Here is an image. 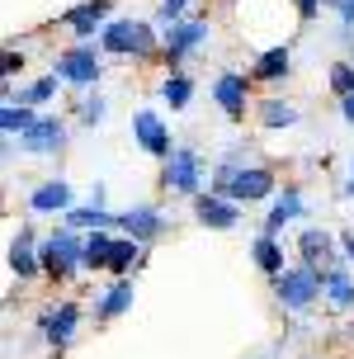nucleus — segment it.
Listing matches in <instances>:
<instances>
[{
	"instance_id": "obj_1",
	"label": "nucleus",
	"mask_w": 354,
	"mask_h": 359,
	"mask_svg": "<svg viewBox=\"0 0 354 359\" xmlns=\"http://www.w3.org/2000/svg\"><path fill=\"white\" fill-rule=\"evenodd\" d=\"M208 194L231 198V203H255V198H269V194H274V170H265V165H241V170L217 165V170H212V180H208Z\"/></svg>"
},
{
	"instance_id": "obj_2",
	"label": "nucleus",
	"mask_w": 354,
	"mask_h": 359,
	"mask_svg": "<svg viewBox=\"0 0 354 359\" xmlns=\"http://www.w3.org/2000/svg\"><path fill=\"white\" fill-rule=\"evenodd\" d=\"M100 48L114 57H151L156 53V29L142 24V19H114L100 34Z\"/></svg>"
},
{
	"instance_id": "obj_3",
	"label": "nucleus",
	"mask_w": 354,
	"mask_h": 359,
	"mask_svg": "<svg viewBox=\"0 0 354 359\" xmlns=\"http://www.w3.org/2000/svg\"><path fill=\"white\" fill-rule=\"evenodd\" d=\"M321 293H326V284H321V269L302 265V260H298V265H288L279 279H274V298H279L288 312H302V307H312Z\"/></svg>"
},
{
	"instance_id": "obj_4",
	"label": "nucleus",
	"mask_w": 354,
	"mask_h": 359,
	"mask_svg": "<svg viewBox=\"0 0 354 359\" xmlns=\"http://www.w3.org/2000/svg\"><path fill=\"white\" fill-rule=\"evenodd\" d=\"M38 255H43V269H48L53 279H67L76 269H86V241L71 232V227H57V232L38 246Z\"/></svg>"
},
{
	"instance_id": "obj_5",
	"label": "nucleus",
	"mask_w": 354,
	"mask_h": 359,
	"mask_svg": "<svg viewBox=\"0 0 354 359\" xmlns=\"http://www.w3.org/2000/svg\"><path fill=\"white\" fill-rule=\"evenodd\" d=\"M100 43H76V48H67V53L57 57V67H53V76L57 81H67V86H95L100 81Z\"/></svg>"
},
{
	"instance_id": "obj_6",
	"label": "nucleus",
	"mask_w": 354,
	"mask_h": 359,
	"mask_svg": "<svg viewBox=\"0 0 354 359\" xmlns=\"http://www.w3.org/2000/svg\"><path fill=\"white\" fill-rule=\"evenodd\" d=\"M198 184H203V156H198L194 147H175V156L161 165V189L198 198Z\"/></svg>"
},
{
	"instance_id": "obj_7",
	"label": "nucleus",
	"mask_w": 354,
	"mask_h": 359,
	"mask_svg": "<svg viewBox=\"0 0 354 359\" xmlns=\"http://www.w3.org/2000/svg\"><path fill=\"white\" fill-rule=\"evenodd\" d=\"M132 137H137L142 151H151V156H161V161L175 156V147H170V128L161 123L156 109H137V114H132Z\"/></svg>"
},
{
	"instance_id": "obj_8",
	"label": "nucleus",
	"mask_w": 354,
	"mask_h": 359,
	"mask_svg": "<svg viewBox=\"0 0 354 359\" xmlns=\"http://www.w3.org/2000/svg\"><path fill=\"white\" fill-rule=\"evenodd\" d=\"M62 147H67V123L57 114H38V123L19 137V151H29V156H53Z\"/></svg>"
},
{
	"instance_id": "obj_9",
	"label": "nucleus",
	"mask_w": 354,
	"mask_h": 359,
	"mask_svg": "<svg viewBox=\"0 0 354 359\" xmlns=\"http://www.w3.org/2000/svg\"><path fill=\"white\" fill-rule=\"evenodd\" d=\"M203 38H208V24H203V19H179V24H170V29H165V43H161V48H165V62L179 67Z\"/></svg>"
},
{
	"instance_id": "obj_10",
	"label": "nucleus",
	"mask_w": 354,
	"mask_h": 359,
	"mask_svg": "<svg viewBox=\"0 0 354 359\" xmlns=\"http://www.w3.org/2000/svg\"><path fill=\"white\" fill-rule=\"evenodd\" d=\"M118 232L147 246V241H156V236L165 232V217H161V208L142 203V208H128V213H118Z\"/></svg>"
},
{
	"instance_id": "obj_11",
	"label": "nucleus",
	"mask_w": 354,
	"mask_h": 359,
	"mask_svg": "<svg viewBox=\"0 0 354 359\" xmlns=\"http://www.w3.org/2000/svg\"><path fill=\"white\" fill-rule=\"evenodd\" d=\"M194 217L212 232H231L236 227V217H241V203H231V198H217V194H198L194 198Z\"/></svg>"
},
{
	"instance_id": "obj_12",
	"label": "nucleus",
	"mask_w": 354,
	"mask_h": 359,
	"mask_svg": "<svg viewBox=\"0 0 354 359\" xmlns=\"http://www.w3.org/2000/svg\"><path fill=\"white\" fill-rule=\"evenodd\" d=\"M246 90H250V76L222 72L217 81H212V100L222 104V114H227V118H241V114H246Z\"/></svg>"
},
{
	"instance_id": "obj_13",
	"label": "nucleus",
	"mask_w": 354,
	"mask_h": 359,
	"mask_svg": "<svg viewBox=\"0 0 354 359\" xmlns=\"http://www.w3.org/2000/svg\"><path fill=\"white\" fill-rule=\"evenodd\" d=\"M298 251H302V265L331 269L336 265V236L326 232V227H307V232L298 236Z\"/></svg>"
},
{
	"instance_id": "obj_14",
	"label": "nucleus",
	"mask_w": 354,
	"mask_h": 359,
	"mask_svg": "<svg viewBox=\"0 0 354 359\" xmlns=\"http://www.w3.org/2000/svg\"><path fill=\"white\" fill-rule=\"evenodd\" d=\"M302 213H307V198H302L298 184H288V189L274 198V208H269V217H265V227H260V232H265V236H279L283 227H288L293 217H302Z\"/></svg>"
},
{
	"instance_id": "obj_15",
	"label": "nucleus",
	"mask_w": 354,
	"mask_h": 359,
	"mask_svg": "<svg viewBox=\"0 0 354 359\" xmlns=\"http://www.w3.org/2000/svg\"><path fill=\"white\" fill-rule=\"evenodd\" d=\"M29 208H34V213H62L67 217L71 208H76V203H71V184L67 180H43V184H34Z\"/></svg>"
},
{
	"instance_id": "obj_16",
	"label": "nucleus",
	"mask_w": 354,
	"mask_h": 359,
	"mask_svg": "<svg viewBox=\"0 0 354 359\" xmlns=\"http://www.w3.org/2000/svg\"><path fill=\"white\" fill-rule=\"evenodd\" d=\"M76 326H81V303H57L48 317H43V336L62 350V345H71V336H76Z\"/></svg>"
},
{
	"instance_id": "obj_17",
	"label": "nucleus",
	"mask_w": 354,
	"mask_h": 359,
	"mask_svg": "<svg viewBox=\"0 0 354 359\" xmlns=\"http://www.w3.org/2000/svg\"><path fill=\"white\" fill-rule=\"evenodd\" d=\"M62 227H71V232H109V227H118V213H109L104 203H81V208H71L62 217Z\"/></svg>"
},
{
	"instance_id": "obj_18",
	"label": "nucleus",
	"mask_w": 354,
	"mask_h": 359,
	"mask_svg": "<svg viewBox=\"0 0 354 359\" xmlns=\"http://www.w3.org/2000/svg\"><path fill=\"white\" fill-rule=\"evenodd\" d=\"M10 269H15L19 279H34L38 269H43V255H38V241L29 227H19V236L10 241Z\"/></svg>"
},
{
	"instance_id": "obj_19",
	"label": "nucleus",
	"mask_w": 354,
	"mask_h": 359,
	"mask_svg": "<svg viewBox=\"0 0 354 359\" xmlns=\"http://www.w3.org/2000/svg\"><path fill=\"white\" fill-rule=\"evenodd\" d=\"M104 19H109V0H86V5H76V10L67 15V24H71V34L81 38V43H90L95 29L104 34Z\"/></svg>"
},
{
	"instance_id": "obj_20",
	"label": "nucleus",
	"mask_w": 354,
	"mask_h": 359,
	"mask_svg": "<svg viewBox=\"0 0 354 359\" xmlns=\"http://www.w3.org/2000/svg\"><path fill=\"white\" fill-rule=\"evenodd\" d=\"M128 307H132V279H118L114 288L100 293V303H95V322H114V317H123Z\"/></svg>"
},
{
	"instance_id": "obj_21",
	"label": "nucleus",
	"mask_w": 354,
	"mask_h": 359,
	"mask_svg": "<svg viewBox=\"0 0 354 359\" xmlns=\"http://www.w3.org/2000/svg\"><path fill=\"white\" fill-rule=\"evenodd\" d=\"M250 255H255V265L265 269L269 279H279L283 269H288V265H283V246H279V236H265V232H260L255 241H250Z\"/></svg>"
},
{
	"instance_id": "obj_22",
	"label": "nucleus",
	"mask_w": 354,
	"mask_h": 359,
	"mask_svg": "<svg viewBox=\"0 0 354 359\" xmlns=\"http://www.w3.org/2000/svg\"><path fill=\"white\" fill-rule=\"evenodd\" d=\"M321 284H326L331 307H354V279H350V269H345V265L321 269Z\"/></svg>"
},
{
	"instance_id": "obj_23",
	"label": "nucleus",
	"mask_w": 354,
	"mask_h": 359,
	"mask_svg": "<svg viewBox=\"0 0 354 359\" xmlns=\"http://www.w3.org/2000/svg\"><path fill=\"white\" fill-rule=\"evenodd\" d=\"M34 123H38L34 109H24V104H15V100H5V109H0V128H5V137H10V142H15V137H24Z\"/></svg>"
},
{
	"instance_id": "obj_24",
	"label": "nucleus",
	"mask_w": 354,
	"mask_h": 359,
	"mask_svg": "<svg viewBox=\"0 0 354 359\" xmlns=\"http://www.w3.org/2000/svg\"><path fill=\"white\" fill-rule=\"evenodd\" d=\"M288 62H293V53H288V43H279V48H269V53H260V62H255V81H279V76H288Z\"/></svg>"
},
{
	"instance_id": "obj_25",
	"label": "nucleus",
	"mask_w": 354,
	"mask_h": 359,
	"mask_svg": "<svg viewBox=\"0 0 354 359\" xmlns=\"http://www.w3.org/2000/svg\"><path fill=\"white\" fill-rule=\"evenodd\" d=\"M161 100H165L170 109H184L189 100H194V81H189L184 72H170L165 81H161Z\"/></svg>"
},
{
	"instance_id": "obj_26",
	"label": "nucleus",
	"mask_w": 354,
	"mask_h": 359,
	"mask_svg": "<svg viewBox=\"0 0 354 359\" xmlns=\"http://www.w3.org/2000/svg\"><path fill=\"white\" fill-rule=\"evenodd\" d=\"M114 241H118V236H109V232H90V236H86V269H109Z\"/></svg>"
},
{
	"instance_id": "obj_27",
	"label": "nucleus",
	"mask_w": 354,
	"mask_h": 359,
	"mask_svg": "<svg viewBox=\"0 0 354 359\" xmlns=\"http://www.w3.org/2000/svg\"><path fill=\"white\" fill-rule=\"evenodd\" d=\"M260 123L265 128H293L298 123V109L288 100H260Z\"/></svg>"
},
{
	"instance_id": "obj_28",
	"label": "nucleus",
	"mask_w": 354,
	"mask_h": 359,
	"mask_svg": "<svg viewBox=\"0 0 354 359\" xmlns=\"http://www.w3.org/2000/svg\"><path fill=\"white\" fill-rule=\"evenodd\" d=\"M57 86H62V81H57V76H43V81H34V86H24L19 90V100L15 104H48V100H57Z\"/></svg>"
},
{
	"instance_id": "obj_29",
	"label": "nucleus",
	"mask_w": 354,
	"mask_h": 359,
	"mask_svg": "<svg viewBox=\"0 0 354 359\" xmlns=\"http://www.w3.org/2000/svg\"><path fill=\"white\" fill-rule=\"evenodd\" d=\"M137 255H142V241H132V236H118V241H114V255H109V269H114V274H128Z\"/></svg>"
},
{
	"instance_id": "obj_30",
	"label": "nucleus",
	"mask_w": 354,
	"mask_h": 359,
	"mask_svg": "<svg viewBox=\"0 0 354 359\" xmlns=\"http://www.w3.org/2000/svg\"><path fill=\"white\" fill-rule=\"evenodd\" d=\"M331 90H336L340 100H350V95H354V67H350V62H336V67H331Z\"/></svg>"
},
{
	"instance_id": "obj_31",
	"label": "nucleus",
	"mask_w": 354,
	"mask_h": 359,
	"mask_svg": "<svg viewBox=\"0 0 354 359\" xmlns=\"http://www.w3.org/2000/svg\"><path fill=\"white\" fill-rule=\"evenodd\" d=\"M76 114H81V123H100V118H104V114H109L104 95H86V100H81V109H76Z\"/></svg>"
},
{
	"instance_id": "obj_32",
	"label": "nucleus",
	"mask_w": 354,
	"mask_h": 359,
	"mask_svg": "<svg viewBox=\"0 0 354 359\" xmlns=\"http://www.w3.org/2000/svg\"><path fill=\"white\" fill-rule=\"evenodd\" d=\"M340 15V34H354V0H321Z\"/></svg>"
},
{
	"instance_id": "obj_33",
	"label": "nucleus",
	"mask_w": 354,
	"mask_h": 359,
	"mask_svg": "<svg viewBox=\"0 0 354 359\" xmlns=\"http://www.w3.org/2000/svg\"><path fill=\"white\" fill-rule=\"evenodd\" d=\"M184 5H189V0H161V19H165V24H179V19H184Z\"/></svg>"
},
{
	"instance_id": "obj_34",
	"label": "nucleus",
	"mask_w": 354,
	"mask_h": 359,
	"mask_svg": "<svg viewBox=\"0 0 354 359\" xmlns=\"http://www.w3.org/2000/svg\"><path fill=\"white\" fill-rule=\"evenodd\" d=\"M19 67H24V53H5V67H0V76L10 81V76H15Z\"/></svg>"
},
{
	"instance_id": "obj_35",
	"label": "nucleus",
	"mask_w": 354,
	"mask_h": 359,
	"mask_svg": "<svg viewBox=\"0 0 354 359\" xmlns=\"http://www.w3.org/2000/svg\"><path fill=\"white\" fill-rule=\"evenodd\" d=\"M293 5H298V15H302V19H312V15L321 10V0H293Z\"/></svg>"
},
{
	"instance_id": "obj_36",
	"label": "nucleus",
	"mask_w": 354,
	"mask_h": 359,
	"mask_svg": "<svg viewBox=\"0 0 354 359\" xmlns=\"http://www.w3.org/2000/svg\"><path fill=\"white\" fill-rule=\"evenodd\" d=\"M340 251H345V260L354 265V232H340Z\"/></svg>"
},
{
	"instance_id": "obj_37",
	"label": "nucleus",
	"mask_w": 354,
	"mask_h": 359,
	"mask_svg": "<svg viewBox=\"0 0 354 359\" xmlns=\"http://www.w3.org/2000/svg\"><path fill=\"white\" fill-rule=\"evenodd\" d=\"M340 114H345V123H354V95H350V100H340Z\"/></svg>"
},
{
	"instance_id": "obj_38",
	"label": "nucleus",
	"mask_w": 354,
	"mask_h": 359,
	"mask_svg": "<svg viewBox=\"0 0 354 359\" xmlns=\"http://www.w3.org/2000/svg\"><path fill=\"white\" fill-rule=\"evenodd\" d=\"M345 194H350V198H354V165H350V184H345Z\"/></svg>"
}]
</instances>
